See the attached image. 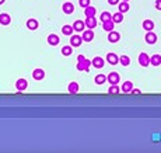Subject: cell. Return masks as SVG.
<instances>
[{"instance_id": "f546056e", "label": "cell", "mask_w": 161, "mask_h": 153, "mask_svg": "<svg viewBox=\"0 0 161 153\" xmlns=\"http://www.w3.org/2000/svg\"><path fill=\"white\" fill-rule=\"evenodd\" d=\"M94 80H95V83H97V84H102V83H105L107 76H104V75H97Z\"/></svg>"}, {"instance_id": "7a4b0ae2", "label": "cell", "mask_w": 161, "mask_h": 153, "mask_svg": "<svg viewBox=\"0 0 161 153\" xmlns=\"http://www.w3.org/2000/svg\"><path fill=\"white\" fill-rule=\"evenodd\" d=\"M139 63H140L143 67L148 66V65H150V56H148L147 53H144V52L140 53V55H139Z\"/></svg>"}, {"instance_id": "52a82bcc", "label": "cell", "mask_w": 161, "mask_h": 153, "mask_svg": "<svg viewBox=\"0 0 161 153\" xmlns=\"http://www.w3.org/2000/svg\"><path fill=\"white\" fill-rule=\"evenodd\" d=\"M114 27H115V23H114V20H108V21H104L102 23V28L105 31H108V33H111V31H114Z\"/></svg>"}, {"instance_id": "7402d4cb", "label": "cell", "mask_w": 161, "mask_h": 153, "mask_svg": "<svg viewBox=\"0 0 161 153\" xmlns=\"http://www.w3.org/2000/svg\"><path fill=\"white\" fill-rule=\"evenodd\" d=\"M95 7H92V6H88L84 9V14H86V17H92V16H95Z\"/></svg>"}, {"instance_id": "e0dca14e", "label": "cell", "mask_w": 161, "mask_h": 153, "mask_svg": "<svg viewBox=\"0 0 161 153\" xmlns=\"http://www.w3.org/2000/svg\"><path fill=\"white\" fill-rule=\"evenodd\" d=\"M150 63L153 65V66H158V65H161V55H158V53L153 55V56L150 58Z\"/></svg>"}, {"instance_id": "44dd1931", "label": "cell", "mask_w": 161, "mask_h": 153, "mask_svg": "<svg viewBox=\"0 0 161 153\" xmlns=\"http://www.w3.org/2000/svg\"><path fill=\"white\" fill-rule=\"evenodd\" d=\"M112 20H114V23L115 24H119L123 21V13H121V11H118V13L112 14Z\"/></svg>"}, {"instance_id": "484cf974", "label": "cell", "mask_w": 161, "mask_h": 153, "mask_svg": "<svg viewBox=\"0 0 161 153\" xmlns=\"http://www.w3.org/2000/svg\"><path fill=\"white\" fill-rule=\"evenodd\" d=\"M62 53L65 55V56H70L73 53V47L72 45H66V47L62 48Z\"/></svg>"}, {"instance_id": "9c48e42d", "label": "cell", "mask_w": 161, "mask_h": 153, "mask_svg": "<svg viewBox=\"0 0 161 153\" xmlns=\"http://www.w3.org/2000/svg\"><path fill=\"white\" fill-rule=\"evenodd\" d=\"M104 59H102L101 56H95L94 59H92V66L97 67V69H101V67H104Z\"/></svg>"}, {"instance_id": "3957f363", "label": "cell", "mask_w": 161, "mask_h": 153, "mask_svg": "<svg viewBox=\"0 0 161 153\" xmlns=\"http://www.w3.org/2000/svg\"><path fill=\"white\" fill-rule=\"evenodd\" d=\"M107 80H108L111 84H118L119 80H121V77H119V75L116 73V72H111V73L107 76Z\"/></svg>"}, {"instance_id": "836d02e7", "label": "cell", "mask_w": 161, "mask_h": 153, "mask_svg": "<svg viewBox=\"0 0 161 153\" xmlns=\"http://www.w3.org/2000/svg\"><path fill=\"white\" fill-rule=\"evenodd\" d=\"M130 93H132V94H136V96H137V94H140V90H139V89H132Z\"/></svg>"}, {"instance_id": "83f0119b", "label": "cell", "mask_w": 161, "mask_h": 153, "mask_svg": "<svg viewBox=\"0 0 161 153\" xmlns=\"http://www.w3.org/2000/svg\"><path fill=\"white\" fill-rule=\"evenodd\" d=\"M119 62H121L123 66H129V65H130V59H129V56H126V55H122V56L119 58Z\"/></svg>"}, {"instance_id": "9a60e30c", "label": "cell", "mask_w": 161, "mask_h": 153, "mask_svg": "<svg viewBox=\"0 0 161 153\" xmlns=\"http://www.w3.org/2000/svg\"><path fill=\"white\" fill-rule=\"evenodd\" d=\"M32 77L35 80H42L43 77H45V72H43L42 69H35L32 72Z\"/></svg>"}, {"instance_id": "f1b7e54d", "label": "cell", "mask_w": 161, "mask_h": 153, "mask_svg": "<svg viewBox=\"0 0 161 153\" xmlns=\"http://www.w3.org/2000/svg\"><path fill=\"white\" fill-rule=\"evenodd\" d=\"M121 90H119V87H118V84H111V87L108 89V93L109 94H118Z\"/></svg>"}, {"instance_id": "cb8c5ba5", "label": "cell", "mask_w": 161, "mask_h": 153, "mask_svg": "<svg viewBox=\"0 0 161 153\" xmlns=\"http://www.w3.org/2000/svg\"><path fill=\"white\" fill-rule=\"evenodd\" d=\"M79 89H80V87H79V83H76V82H72V83L69 84V89H67V90H69V93L76 94L77 91H79Z\"/></svg>"}, {"instance_id": "8fae6325", "label": "cell", "mask_w": 161, "mask_h": 153, "mask_svg": "<svg viewBox=\"0 0 161 153\" xmlns=\"http://www.w3.org/2000/svg\"><path fill=\"white\" fill-rule=\"evenodd\" d=\"M10 23H11V17L9 16V14L7 13L0 14V24H2V25H9Z\"/></svg>"}, {"instance_id": "d6986e66", "label": "cell", "mask_w": 161, "mask_h": 153, "mask_svg": "<svg viewBox=\"0 0 161 153\" xmlns=\"http://www.w3.org/2000/svg\"><path fill=\"white\" fill-rule=\"evenodd\" d=\"M27 27H28V30H31V31L36 30V28H38V21H36L35 18H31V20L27 21Z\"/></svg>"}, {"instance_id": "ba28073f", "label": "cell", "mask_w": 161, "mask_h": 153, "mask_svg": "<svg viewBox=\"0 0 161 153\" xmlns=\"http://www.w3.org/2000/svg\"><path fill=\"white\" fill-rule=\"evenodd\" d=\"M83 40L86 41V42H91L92 40H94V33H92V30H87V31H84V33H83Z\"/></svg>"}, {"instance_id": "2e32d148", "label": "cell", "mask_w": 161, "mask_h": 153, "mask_svg": "<svg viewBox=\"0 0 161 153\" xmlns=\"http://www.w3.org/2000/svg\"><path fill=\"white\" fill-rule=\"evenodd\" d=\"M119 38H121V35H119V33H116V31H111L108 35V41L109 42H118Z\"/></svg>"}, {"instance_id": "30bf717a", "label": "cell", "mask_w": 161, "mask_h": 153, "mask_svg": "<svg viewBox=\"0 0 161 153\" xmlns=\"http://www.w3.org/2000/svg\"><path fill=\"white\" fill-rule=\"evenodd\" d=\"M62 10H63V13L65 14H72L73 11H74V4H72L70 2H67V3L63 4Z\"/></svg>"}, {"instance_id": "d4e9b609", "label": "cell", "mask_w": 161, "mask_h": 153, "mask_svg": "<svg viewBox=\"0 0 161 153\" xmlns=\"http://www.w3.org/2000/svg\"><path fill=\"white\" fill-rule=\"evenodd\" d=\"M73 31H74L73 25H65V27H62V33L65 34V35H70V37H72Z\"/></svg>"}, {"instance_id": "4dcf8cb0", "label": "cell", "mask_w": 161, "mask_h": 153, "mask_svg": "<svg viewBox=\"0 0 161 153\" xmlns=\"http://www.w3.org/2000/svg\"><path fill=\"white\" fill-rule=\"evenodd\" d=\"M112 18V14H109L108 11H104V13L101 14V21L104 23V21H108V20H111Z\"/></svg>"}, {"instance_id": "ffe728a7", "label": "cell", "mask_w": 161, "mask_h": 153, "mask_svg": "<svg viewBox=\"0 0 161 153\" xmlns=\"http://www.w3.org/2000/svg\"><path fill=\"white\" fill-rule=\"evenodd\" d=\"M132 89H133V83H132V82H125V83L122 84L121 90L123 91V93H130Z\"/></svg>"}, {"instance_id": "8d00e7d4", "label": "cell", "mask_w": 161, "mask_h": 153, "mask_svg": "<svg viewBox=\"0 0 161 153\" xmlns=\"http://www.w3.org/2000/svg\"><path fill=\"white\" fill-rule=\"evenodd\" d=\"M123 2H129V0H123Z\"/></svg>"}, {"instance_id": "603a6c76", "label": "cell", "mask_w": 161, "mask_h": 153, "mask_svg": "<svg viewBox=\"0 0 161 153\" xmlns=\"http://www.w3.org/2000/svg\"><path fill=\"white\" fill-rule=\"evenodd\" d=\"M143 28H144L146 31H153V28H154V23L151 20H144L143 21Z\"/></svg>"}, {"instance_id": "d6a6232c", "label": "cell", "mask_w": 161, "mask_h": 153, "mask_svg": "<svg viewBox=\"0 0 161 153\" xmlns=\"http://www.w3.org/2000/svg\"><path fill=\"white\" fill-rule=\"evenodd\" d=\"M155 9H157V10H161V0H157V2H155Z\"/></svg>"}, {"instance_id": "4fadbf2b", "label": "cell", "mask_w": 161, "mask_h": 153, "mask_svg": "<svg viewBox=\"0 0 161 153\" xmlns=\"http://www.w3.org/2000/svg\"><path fill=\"white\" fill-rule=\"evenodd\" d=\"M84 23H86V27H88L90 30H92V28L97 25V20H95V17H94V16H92V17H87Z\"/></svg>"}, {"instance_id": "6da1fadb", "label": "cell", "mask_w": 161, "mask_h": 153, "mask_svg": "<svg viewBox=\"0 0 161 153\" xmlns=\"http://www.w3.org/2000/svg\"><path fill=\"white\" fill-rule=\"evenodd\" d=\"M90 65H92V60L86 59L84 55H79V56H77V69H79V70L88 72V70H90Z\"/></svg>"}, {"instance_id": "ac0fdd59", "label": "cell", "mask_w": 161, "mask_h": 153, "mask_svg": "<svg viewBox=\"0 0 161 153\" xmlns=\"http://www.w3.org/2000/svg\"><path fill=\"white\" fill-rule=\"evenodd\" d=\"M107 60H108L111 65H116L119 62V58L116 56L115 53H108V55H107Z\"/></svg>"}, {"instance_id": "7c38bea8", "label": "cell", "mask_w": 161, "mask_h": 153, "mask_svg": "<svg viewBox=\"0 0 161 153\" xmlns=\"http://www.w3.org/2000/svg\"><path fill=\"white\" fill-rule=\"evenodd\" d=\"M84 27H86V23L81 20H77L74 21V24H73V28H74V31H77V33H80V31H84Z\"/></svg>"}, {"instance_id": "e575fe53", "label": "cell", "mask_w": 161, "mask_h": 153, "mask_svg": "<svg viewBox=\"0 0 161 153\" xmlns=\"http://www.w3.org/2000/svg\"><path fill=\"white\" fill-rule=\"evenodd\" d=\"M109 4H119V0H108Z\"/></svg>"}, {"instance_id": "d590c367", "label": "cell", "mask_w": 161, "mask_h": 153, "mask_svg": "<svg viewBox=\"0 0 161 153\" xmlns=\"http://www.w3.org/2000/svg\"><path fill=\"white\" fill-rule=\"evenodd\" d=\"M4 3V0H0V4H3Z\"/></svg>"}, {"instance_id": "5b68a950", "label": "cell", "mask_w": 161, "mask_h": 153, "mask_svg": "<svg viewBox=\"0 0 161 153\" xmlns=\"http://www.w3.org/2000/svg\"><path fill=\"white\" fill-rule=\"evenodd\" d=\"M83 37H80V35H72V38H70V45L72 47H80L83 42Z\"/></svg>"}, {"instance_id": "5bb4252c", "label": "cell", "mask_w": 161, "mask_h": 153, "mask_svg": "<svg viewBox=\"0 0 161 153\" xmlns=\"http://www.w3.org/2000/svg\"><path fill=\"white\" fill-rule=\"evenodd\" d=\"M59 41H60V38L56 35V34H51L49 37H48V44L49 45H53V47H56L58 44H59Z\"/></svg>"}, {"instance_id": "1f68e13d", "label": "cell", "mask_w": 161, "mask_h": 153, "mask_svg": "<svg viewBox=\"0 0 161 153\" xmlns=\"http://www.w3.org/2000/svg\"><path fill=\"white\" fill-rule=\"evenodd\" d=\"M79 4L83 7V9H86V7L90 6V0H79Z\"/></svg>"}, {"instance_id": "277c9868", "label": "cell", "mask_w": 161, "mask_h": 153, "mask_svg": "<svg viewBox=\"0 0 161 153\" xmlns=\"http://www.w3.org/2000/svg\"><path fill=\"white\" fill-rule=\"evenodd\" d=\"M27 87H28V82L25 79H18L16 82V89L18 91H24V90H27Z\"/></svg>"}, {"instance_id": "4316f807", "label": "cell", "mask_w": 161, "mask_h": 153, "mask_svg": "<svg viewBox=\"0 0 161 153\" xmlns=\"http://www.w3.org/2000/svg\"><path fill=\"white\" fill-rule=\"evenodd\" d=\"M118 6H119V11H121V13H126V11H129L128 2H122V3L118 4Z\"/></svg>"}, {"instance_id": "8992f818", "label": "cell", "mask_w": 161, "mask_h": 153, "mask_svg": "<svg viewBox=\"0 0 161 153\" xmlns=\"http://www.w3.org/2000/svg\"><path fill=\"white\" fill-rule=\"evenodd\" d=\"M146 42L150 44V45H153V44L157 42V35H155L154 33H151V31H148L147 34H146Z\"/></svg>"}]
</instances>
